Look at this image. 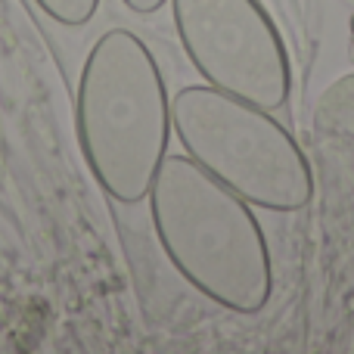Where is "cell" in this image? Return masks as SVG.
Masks as SVG:
<instances>
[{
  "mask_svg": "<svg viewBox=\"0 0 354 354\" xmlns=\"http://www.w3.org/2000/svg\"><path fill=\"white\" fill-rule=\"evenodd\" d=\"M149 218L165 258L196 292L233 314H261L274 264L252 205L189 156H165L149 187Z\"/></svg>",
  "mask_w": 354,
  "mask_h": 354,
  "instance_id": "6da1fadb",
  "label": "cell"
},
{
  "mask_svg": "<svg viewBox=\"0 0 354 354\" xmlns=\"http://www.w3.org/2000/svg\"><path fill=\"white\" fill-rule=\"evenodd\" d=\"M75 134L87 171L109 199L149 196L171 140V97L149 47L128 28L93 41L78 78Z\"/></svg>",
  "mask_w": 354,
  "mask_h": 354,
  "instance_id": "7a4b0ae2",
  "label": "cell"
},
{
  "mask_svg": "<svg viewBox=\"0 0 354 354\" xmlns=\"http://www.w3.org/2000/svg\"><path fill=\"white\" fill-rule=\"evenodd\" d=\"M171 131L196 165L249 205L299 212L311 202L308 156L274 112L212 84H189L171 97Z\"/></svg>",
  "mask_w": 354,
  "mask_h": 354,
  "instance_id": "3957f363",
  "label": "cell"
},
{
  "mask_svg": "<svg viewBox=\"0 0 354 354\" xmlns=\"http://www.w3.org/2000/svg\"><path fill=\"white\" fill-rule=\"evenodd\" d=\"M183 53L205 84L277 112L292 91L289 53L258 0H168Z\"/></svg>",
  "mask_w": 354,
  "mask_h": 354,
  "instance_id": "277c9868",
  "label": "cell"
},
{
  "mask_svg": "<svg viewBox=\"0 0 354 354\" xmlns=\"http://www.w3.org/2000/svg\"><path fill=\"white\" fill-rule=\"evenodd\" d=\"M35 3L41 6L44 16H50L66 28H81L100 10V0H35Z\"/></svg>",
  "mask_w": 354,
  "mask_h": 354,
  "instance_id": "5b68a950",
  "label": "cell"
},
{
  "mask_svg": "<svg viewBox=\"0 0 354 354\" xmlns=\"http://www.w3.org/2000/svg\"><path fill=\"white\" fill-rule=\"evenodd\" d=\"M124 6H128L131 12H137V16H153V12H159L162 6L168 3V0H122Z\"/></svg>",
  "mask_w": 354,
  "mask_h": 354,
  "instance_id": "8992f818",
  "label": "cell"
}]
</instances>
